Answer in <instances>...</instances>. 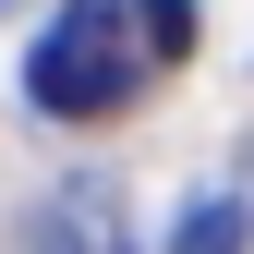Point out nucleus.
<instances>
[{
	"label": "nucleus",
	"instance_id": "3",
	"mask_svg": "<svg viewBox=\"0 0 254 254\" xmlns=\"http://www.w3.org/2000/svg\"><path fill=\"white\" fill-rule=\"evenodd\" d=\"M170 254H254V218H242L230 194H206V206H182V230H170Z\"/></svg>",
	"mask_w": 254,
	"mask_h": 254
},
{
	"label": "nucleus",
	"instance_id": "1",
	"mask_svg": "<svg viewBox=\"0 0 254 254\" xmlns=\"http://www.w3.org/2000/svg\"><path fill=\"white\" fill-rule=\"evenodd\" d=\"M194 49V0H73L37 49H24V97L49 121H109L145 73Z\"/></svg>",
	"mask_w": 254,
	"mask_h": 254
},
{
	"label": "nucleus",
	"instance_id": "2",
	"mask_svg": "<svg viewBox=\"0 0 254 254\" xmlns=\"http://www.w3.org/2000/svg\"><path fill=\"white\" fill-rule=\"evenodd\" d=\"M24 254H145V242H133L121 182H109V170H73L37 218H24Z\"/></svg>",
	"mask_w": 254,
	"mask_h": 254
}]
</instances>
